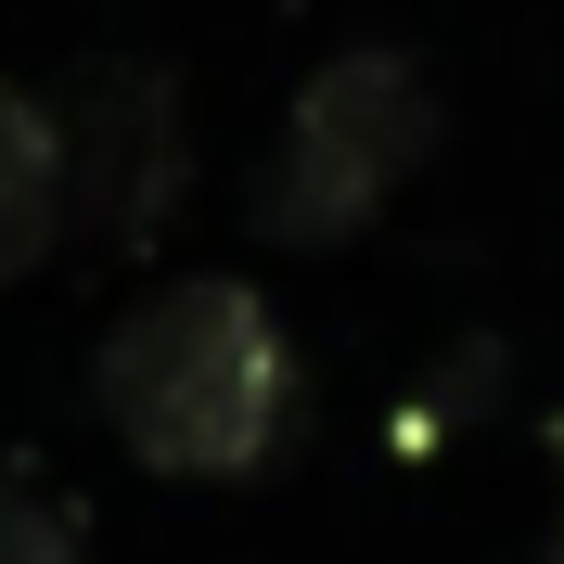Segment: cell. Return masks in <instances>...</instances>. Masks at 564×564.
I'll return each mask as SVG.
<instances>
[{"mask_svg": "<svg viewBox=\"0 0 564 564\" xmlns=\"http://www.w3.org/2000/svg\"><path fill=\"white\" fill-rule=\"evenodd\" d=\"M0 564H90V513L39 488L26 462H0Z\"/></svg>", "mask_w": 564, "mask_h": 564, "instance_id": "5", "label": "cell"}, {"mask_svg": "<svg viewBox=\"0 0 564 564\" xmlns=\"http://www.w3.org/2000/svg\"><path fill=\"white\" fill-rule=\"evenodd\" d=\"M52 116H65V231L90 257H154V231L193 193L180 77L141 65V52H104V65H77V90Z\"/></svg>", "mask_w": 564, "mask_h": 564, "instance_id": "3", "label": "cell"}, {"mask_svg": "<svg viewBox=\"0 0 564 564\" xmlns=\"http://www.w3.org/2000/svg\"><path fill=\"white\" fill-rule=\"evenodd\" d=\"M423 154H436V90H423V65L386 52V39H359V52H334V65L295 90L270 167H257V231H270V245H347V231L386 218V193Z\"/></svg>", "mask_w": 564, "mask_h": 564, "instance_id": "2", "label": "cell"}, {"mask_svg": "<svg viewBox=\"0 0 564 564\" xmlns=\"http://www.w3.org/2000/svg\"><path fill=\"white\" fill-rule=\"evenodd\" d=\"M65 245V116L0 77V295Z\"/></svg>", "mask_w": 564, "mask_h": 564, "instance_id": "4", "label": "cell"}, {"mask_svg": "<svg viewBox=\"0 0 564 564\" xmlns=\"http://www.w3.org/2000/svg\"><path fill=\"white\" fill-rule=\"evenodd\" d=\"M90 398L141 475H257L295 423V347L257 308V282L193 270V282H154L104 334Z\"/></svg>", "mask_w": 564, "mask_h": 564, "instance_id": "1", "label": "cell"}, {"mask_svg": "<svg viewBox=\"0 0 564 564\" xmlns=\"http://www.w3.org/2000/svg\"><path fill=\"white\" fill-rule=\"evenodd\" d=\"M539 564H564V527H552V552H539Z\"/></svg>", "mask_w": 564, "mask_h": 564, "instance_id": "6", "label": "cell"}, {"mask_svg": "<svg viewBox=\"0 0 564 564\" xmlns=\"http://www.w3.org/2000/svg\"><path fill=\"white\" fill-rule=\"evenodd\" d=\"M552 449H564V423H552Z\"/></svg>", "mask_w": 564, "mask_h": 564, "instance_id": "7", "label": "cell"}]
</instances>
